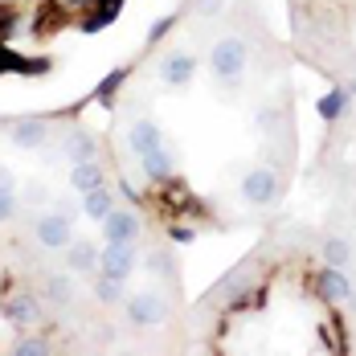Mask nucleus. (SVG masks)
<instances>
[{
  "mask_svg": "<svg viewBox=\"0 0 356 356\" xmlns=\"http://www.w3.org/2000/svg\"><path fill=\"white\" fill-rule=\"evenodd\" d=\"M246 62H250V49L242 37H221L213 41V49H209V66L221 82H229V86H238V78L246 74Z\"/></svg>",
  "mask_w": 356,
  "mask_h": 356,
  "instance_id": "obj_1",
  "label": "nucleus"
},
{
  "mask_svg": "<svg viewBox=\"0 0 356 356\" xmlns=\"http://www.w3.org/2000/svg\"><path fill=\"white\" fill-rule=\"evenodd\" d=\"M127 320L136 323V327H156V323L168 320V303L156 291H140V295L127 299Z\"/></svg>",
  "mask_w": 356,
  "mask_h": 356,
  "instance_id": "obj_2",
  "label": "nucleus"
},
{
  "mask_svg": "<svg viewBox=\"0 0 356 356\" xmlns=\"http://www.w3.org/2000/svg\"><path fill=\"white\" fill-rule=\"evenodd\" d=\"M99 270L111 279H127L136 270V242H107L99 254Z\"/></svg>",
  "mask_w": 356,
  "mask_h": 356,
  "instance_id": "obj_3",
  "label": "nucleus"
},
{
  "mask_svg": "<svg viewBox=\"0 0 356 356\" xmlns=\"http://www.w3.org/2000/svg\"><path fill=\"white\" fill-rule=\"evenodd\" d=\"M242 197H246L250 205H270L279 197V177L270 168H250L246 177H242Z\"/></svg>",
  "mask_w": 356,
  "mask_h": 356,
  "instance_id": "obj_4",
  "label": "nucleus"
},
{
  "mask_svg": "<svg viewBox=\"0 0 356 356\" xmlns=\"http://www.w3.org/2000/svg\"><path fill=\"white\" fill-rule=\"evenodd\" d=\"M37 242H41L45 250H66L74 242L70 217L66 213H41L37 217Z\"/></svg>",
  "mask_w": 356,
  "mask_h": 356,
  "instance_id": "obj_5",
  "label": "nucleus"
},
{
  "mask_svg": "<svg viewBox=\"0 0 356 356\" xmlns=\"http://www.w3.org/2000/svg\"><path fill=\"white\" fill-rule=\"evenodd\" d=\"M316 291L323 295V303H348L353 299V279L344 275V266H327L316 275Z\"/></svg>",
  "mask_w": 356,
  "mask_h": 356,
  "instance_id": "obj_6",
  "label": "nucleus"
},
{
  "mask_svg": "<svg viewBox=\"0 0 356 356\" xmlns=\"http://www.w3.org/2000/svg\"><path fill=\"white\" fill-rule=\"evenodd\" d=\"M156 201L168 209V213H197L201 209V201L188 193V184L184 180H164V184H156Z\"/></svg>",
  "mask_w": 356,
  "mask_h": 356,
  "instance_id": "obj_7",
  "label": "nucleus"
},
{
  "mask_svg": "<svg viewBox=\"0 0 356 356\" xmlns=\"http://www.w3.org/2000/svg\"><path fill=\"white\" fill-rule=\"evenodd\" d=\"M143 229L140 213H131V209H111L107 221H103V234H107V242H136Z\"/></svg>",
  "mask_w": 356,
  "mask_h": 356,
  "instance_id": "obj_8",
  "label": "nucleus"
},
{
  "mask_svg": "<svg viewBox=\"0 0 356 356\" xmlns=\"http://www.w3.org/2000/svg\"><path fill=\"white\" fill-rule=\"evenodd\" d=\"M140 164H143V177L152 180V184H164V180H172V172H177V168H172V152L164 147V140L152 143L140 156Z\"/></svg>",
  "mask_w": 356,
  "mask_h": 356,
  "instance_id": "obj_9",
  "label": "nucleus"
},
{
  "mask_svg": "<svg viewBox=\"0 0 356 356\" xmlns=\"http://www.w3.org/2000/svg\"><path fill=\"white\" fill-rule=\"evenodd\" d=\"M193 74H197V58H193V54H168V58L160 62V78H164V86H172V90L188 86Z\"/></svg>",
  "mask_w": 356,
  "mask_h": 356,
  "instance_id": "obj_10",
  "label": "nucleus"
},
{
  "mask_svg": "<svg viewBox=\"0 0 356 356\" xmlns=\"http://www.w3.org/2000/svg\"><path fill=\"white\" fill-rule=\"evenodd\" d=\"M62 254H66V266H70L74 275H95L103 250H95V242H70Z\"/></svg>",
  "mask_w": 356,
  "mask_h": 356,
  "instance_id": "obj_11",
  "label": "nucleus"
},
{
  "mask_svg": "<svg viewBox=\"0 0 356 356\" xmlns=\"http://www.w3.org/2000/svg\"><path fill=\"white\" fill-rule=\"evenodd\" d=\"M8 136H13V143H17V147L33 152V147H41V143H45V136H49V127H45L41 119H17V123L8 127Z\"/></svg>",
  "mask_w": 356,
  "mask_h": 356,
  "instance_id": "obj_12",
  "label": "nucleus"
},
{
  "mask_svg": "<svg viewBox=\"0 0 356 356\" xmlns=\"http://www.w3.org/2000/svg\"><path fill=\"white\" fill-rule=\"evenodd\" d=\"M70 184L78 193H95V188H103L107 177H103V164L99 160H82V164H74L70 168Z\"/></svg>",
  "mask_w": 356,
  "mask_h": 356,
  "instance_id": "obj_13",
  "label": "nucleus"
},
{
  "mask_svg": "<svg viewBox=\"0 0 356 356\" xmlns=\"http://www.w3.org/2000/svg\"><path fill=\"white\" fill-rule=\"evenodd\" d=\"M164 136H160V127L152 123V119H136L131 127H127V147H131V156H143L152 143H160Z\"/></svg>",
  "mask_w": 356,
  "mask_h": 356,
  "instance_id": "obj_14",
  "label": "nucleus"
},
{
  "mask_svg": "<svg viewBox=\"0 0 356 356\" xmlns=\"http://www.w3.org/2000/svg\"><path fill=\"white\" fill-rule=\"evenodd\" d=\"M82 209H86L90 221H107V213L115 209V197H111L107 184H103V188H95V193H82Z\"/></svg>",
  "mask_w": 356,
  "mask_h": 356,
  "instance_id": "obj_15",
  "label": "nucleus"
},
{
  "mask_svg": "<svg viewBox=\"0 0 356 356\" xmlns=\"http://www.w3.org/2000/svg\"><path fill=\"white\" fill-rule=\"evenodd\" d=\"M4 312H8V320L13 323H37L41 320V303H37L33 295H17Z\"/></svg>",
  "mask_w": 356,
  "mask_h": 356,
  "instance_id": "obj_16",
  "label": "nucleus"
},
{
  "mask_svg": "<svg viewBox=\"0 0 356 356\" xmlns=\"http://www.w3.org/2000/svg\"><path fill=\"white\" fill-rule=\"evenodd\" d=\"M62 147H66V156H70L74 164H82V160H95V136H90V131H70Z\"/></svg>",
  "mask_w": 356,
  "mask_h": 356,
  "instance_id": "obj_17",
  "label": "nucleus"
},
{
  "mask_svg": "<svg viewBox=\"0 0 356 356\" xmlns=\"http://www.w3.org/2000/svg\"><path fill=\"white\" fill-rule=\"evenodd\" d=\"M119 4H123V0H95V4H90V17L82 21V29H103V25H111L115 13H119Z\"/></svg>",
  "mask_w": 356,
  "mask_h": 356,
  "instance_id": "obj_18",
  "label": "nucleus"
},
{
  "mask_svg": "<svg viewBox=\"0 0 356 356\" xmlns=\"http://www.w3.org/2000/svg\"><path fill=\"white\" fill-rule=\"evenodd\" d=\"M95 299L99 303H119L123 299V279H111L99 270V279H95Z\"/></svg>",
  "mask_w": 356,
  "mask_h": 356,
  "instance_id": "obj_19",
  "label": "nucleus"
},
{
  "mask_svg": "<svg viewBox=\"0 0 356 356\" xmlns=\"http://www.w3.org/2000/svg\"><path fill=\"white\" fill-rule=\"evenodd\" d=\"M37 17H41V21H33V29H37V33H54V29L62 25V4H54V0H41Z\"/></svg>",
  "mask_w": 356,
  "mask_h": 356,
  "instance_id": "obj_20",
  "label": "nucleus"
},
{
  "mask_svg": "<svg viewBox=\"0 0 356 356\" xmlns=\"http://www.w3.org/2000/svg\"><path fill=\"white\" fill-rule=\"evenodd\" d=\"M323 262H327V266H348V262H353L348 242H344V238H327V242H323Z\"/></svg>",
  "mask_w": 356,
  "mask_h": 356,
  "instance_id": "obj_21",
  "label": "nucleus"
},
{
  "mask_svg": "<svg viewBox=\"0 0 356 356\" xmlns=\"http://www.w3.org/2000/svg\"><path fill=\"white\" fill-rule=\"evenodd\" d=\"M344 107H348V95H344V90H327V95L320 99V115L323 119H340Z\"/></svg>",
  "mask_w": 356,
  "mask_h": 356,
  "instance_id": "obj_22",
  "label": "nucleus"
},
{
  "mask_svg": "<svg viewBox=\"0 0 356 356\" xmlns=\"http://www.w3.org/2000/svg\"><path fill=\"white\" fill-rule=\"evenodd\" d=\"M8 70H41V62L29 66V62H21L13 49H4V45H0V74H8Z\"/></svg>",
  "mask_w": 356,
  "mask_h": 356,
  "instance_id": "obj_23",
  "label": "nucleus"
},
{
  "mask_svg": "<svg viewBox=\"0 0 356 356\" xmlns=\"http://www.w3.org/2000/svg\"><path fill=\"white\" fill-rule=\"evenodd\" d=\"M17 17H21L17 8H8V4H0V41H8V37L17 33V25H21Z\"/></svg>",
  "mask_w": 356,
  "mask_h": 356,
  "instance_id": "obj_24",
  "label": "nucleus"
},
{
  "mask_svg": "<svg viewBox=\"0 0 356 356\" xmlns=\"http://www.w3.org/2000/svg\"><path fill=\"white\" fill-rule=\"evenodd\" d=\"M70 295H74L70 279H62V275L49 279V299H54V303H70Z\"/></svg>",
  "mask_w": 356,
  "mask_h": 356,
  "instance_id": "obj_25",
  "label": "nucleus"
},
{
  "mask_svg": "<svg viewBox=\"0 0 356 356\" xmlns=\"http://www.w3.org/2000/svg\"><path fill=\"white\" fill-rule=\"evenodd\" d=\"M13 217H17V197H13V188L0 184V221H13Z\"/></svg>",
  "mask_w": 356,
  "mask_h": 356,
  "instance_id": "obj_26",
  "label": "nucleus"
},
{
  "mask_svg": "<svg viewBox=\"0 0 356 356\" xmlns=\"http://www.w3.org/2000/svg\"><path fill=\"white\" fill-rule=\"evenodd\" d=\"M13 353H17V356H41V353H45V340H17V344H13Z\"/></svg>",
  "mask_w": 356,
  "mask_h": 356,
  "instance_id": "obj_27",
  "label": "nucleus"
},
{
  "mask_svg": "<svg viewBox=\"0 0 356 356\" xmlns=\"http://www.w3.org/2000/svg\"><path fill=\"white\" fill-rule=\"evenodd\" d=\"M147 270H156V275H160V270L172 275V258H168V254H152V258H147Z\"/></svg>",
  "mask_w": 356,
  "mask_h": 356,
  "instance_id": "obj_28",
  "label": "nucleus"
},
{
  "mask_svg": "<svg viewBox=\"0 0 356 356\" xmlns=\"http://www.w3.org/2000/svg\"><path fill=\"white\" fill-rule=\"evenodd\" d=\"M221 4H225V0H197V13H201V17H217Z\"/></svg>",
  "mask_w": 356,
  "mask_h": 356,
  "instance_id": "obj_29",
  "label": "nucleus"
},
{
  "mask_svg": "<svg viewBox=\"0 0 356 356\" xmlns=\"http://www.w3.org/2000/svg\"><path fill=\"white\" fill-rule=\"evenodd\" d=\"M168 234H172V242H193V229H184V225H172Z\"/></svg>",
  "mask_w": 356,
  "mask_h": 356,
  "instance_id": "obj_30",
  "label": "nucleus"
},
{
  "mask_svg": "<svg viewBox=\"0 0 356 356\" xmlns=\"http://www.w3.org/2000/svg\"><path fill=\"white\" fill-rule=\"evenodd\" d=\"M0 184H4V188H13V172H8V168H0Z\"/></svg>",
  "mask_w": 356,
  "mask_h": 356,
  "instance_id": "obj_31",
  "label": "nucleus"
}]
</instances>
